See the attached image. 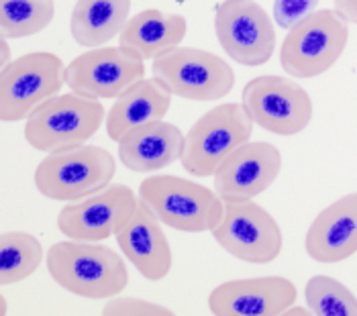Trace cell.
Listing matches in <instances>:
<instances>
[{"label":"cell","instance_id":"6da1fadb","mask_svg":"<svg viewBox=\"0 0 357 316\" xmlns=\"http://www.w3.org/2000/svg\"><path fill=\"white\" fill-rule=\"evenodd\" d=\"M54 282L86 300H110L129 286L125 259L110 247L88 241H59L45 253Z\"/></svg>","mask_w":357,"mask_h":316},{"label":"cell","instance_id":"7a4b0ae2","mask_svg":"<svg viewBox=\"0 0 357 316\" xmlns=\"http://www.w3.org/2000/svg\"><path fill=\"white\" fill-rule=\"evenodd\" d=\"M107 116L100 100L66 92L50 98L25 121L27 143L43 153L68 151L86 145L100 131Z\"/></svg>","mask_w":357,"mask_h":316},{"label":"cell","instance_id":"3957f363","mask_svg":"<svg viewBox=\"0 0 357 316\" xmlns=\"http://www.w3.org/2000/svg\"><path fill=\"white\" fill-rule=\"evenodd\" d=\"M139 198L174 231L211 233L222 214V196L208 186L180 176H149L139 184Z\"/></svg>","mask_w":357,"mask_h":316},{"label":"cell","instance_id":"277c9868","mask_svg":"<svg viewBox=\"0 0 357 316\" xmlns=\"http://www.w3.org/2000/svg\"><path fill=\"white\" fill-rule=\"evenodd\" d=\"M349 41V21L337 8H321L292 27L280 63L292 78H319L339 61Z\"/></svg>","mask_w":357,"mask_h":316},{"label":"cell","instance_id":"5b68a950","mask_svg":"<svg viewBox=\"0 0 357 316\" xmlns=\"http://www.w3.org/2000/svg\"><path fill=\"white\" fill-rule=\"evenodd\" d=\"M116 174V161L105 147L80 145L50 153L35 167V188L50 200L76 202L109 188Z\"/></svg>","mask_w":357,"mask_h":316},{"label":"cell","instance_id":"8992f818","mask_svg":"<svg viewBox=\"0 0 357 316\" xmlns=\"http://www.w3.org/2000/svg\"><path fill=\"white\" fill-rule=\"evenodd\" d=\"M253 121L243 103H225L206 110L194 121L184 139L180 163L194 178L215 176L222 161L235 149L249 143Z\"/></svg>","mask_w":357,"mask_h":316},{"label":"cell","instance_id":"52a82bcc","mask_svg":"<svg viewBox=\"0 0 357 316\" xmlns=\"http://www.w3.org/2000/svg\"><path fill=\"white\" fill-rule=\"evenodd\" d=\"M211 233L229 255L245 264H272L284 247L278 220L253 198H222V214Z\"/></svg>","mask_w":357,"mask_h":316},{"label":"cell","instance_id":"ba28073f","mask_svg":"<svg viewBox=\"0 0 357 316\" xmlns=\"http://www.w3.org/2000/svg\"><path fill=\"white\" fill-rule=\"evenodd\" d=\"M63 61L50 52L25 53L0 70V121L19 123L50 98L59 94L66 84Z\"/></svg>","mask_w":357,"mask_h":316},{"label":"cell","instance_id":"9c48e42d","mask_svg":"<svg viewBox=\"0 0 357 316\" xmlns=\"http://www.w3.org/2000/svg\"><path fill=\"white\" fill-rule=\"evenodd\" d=\"M153 76L178 98L215 103L235 88V72L220 57L196 47H176L153 59Z\"/></svg>","mask_w":357,"mask_h":316},{"label":"cell","instance_id":"30bf717a","mask_svg":"<svg viewBox=\"0 0 357 316\" xmlns=\"http://www.w3.org/2000/svg\"><path fill=\"white\" fill-rule=\"evenodd\" d=\"M241 103L257 127L280 137H294L312 121L310 94L284 76L266 74L249 80Z\"/></svg>","mask_w":357,"mask_h":316},{"label":"cell","instance_id":"8fae6325","mask_svg":"<svg viewBox=\"0 0 357 316\" xmlns=\"http://www.w3.org/2000/svg\"><path fill=\"white\" fill-rule=\"evenodd\" d=\"M215 33L222 52L248 68L268 63L275 52L274 21L253 0H222L215 10Z\"/></svg>","mask_w":357,"mask_h":316},{"label":"cell","instance_id":"7c38bea8","mask_svg":"<svg viewBox=\"0 0 357 316\" xmlns=\"http://www.w3.org/2000/svg\"><path fill=\"white\" fill-rule=\"evenodd\" d=\"M145 78V61L121 47H92L66 68V84L72 92L94 100L119 98Z\"/></svg>","mask_w":357,"mask_h":316},{"label":"cell","instance_id":"4fadbf2b","mask_svg":"<svg viewBox=\"0 0 357 316\" xmlns=\"http://www.w3.org/2000/svg\"><path fill=\"white\" fill-rule=\"evenodd\" d=\"M137 200L129 186L110 184L84 200L68 202L57 214V229L74 241H105L116 233L121 220L133 211Z\"/></svg>","mask_w":357,"mask_h":316},{"label":"cell","instance_id":"5bb4252c","mask_svg":"<svg viewBox=\"0 0 357 316\" xmlns=\"http://www.w3.org/2000/svg\"><path fill=\"white\" fill-rule=\"evenodd\" d=\"M296 298L298 290L288 278L231 280L211 290L208 310L215 316H282Z\"/></svg>","mask_w":357,"mask_h":316},{"label":"cell","instance_id":"9a60e30c","mask_svg":"<svg viewBox=\"0 0 357 316\" xmlns=\"http://www.w3.org/2000/svg\"><path fill=\"white\" fill-rule=\"evenodd\" d=\"M160 223L162 220L139 198L114 233L129 264L149 282H162L174 265L172 247Z\"/></svg>","mask_w":357,"mask_h":316},{"label":"cell","instance_id":"2e32d148","mask_svg":"<svg viewBox=\"0 0 357 316\" xmlns=\"http://www.w3.org/2000/svg\"><path fill=\"white\" fill-rule=\"evenodd\" d=\"M282 172V153L274 143L249 141L222 161L215 190L222 198H257Z\"/></svg>","mask_w":357,"mask_h":316},{"label":"cell","instance_id":"e0dca14e","mask_svg":"<svg viewBox=\"0 0 357 316\" xmlns=\"http://www.w3.org/2000/svg\"><path fill=\"white\" fill-rule=\"evenodd\" d=\"M304 249L319 264H341L357 253V192L319 212L310 223Z\"/></svg>","mask_w":357,"mask_h":316},{"label":"cell","instance_id":"ac0fdd59","mask_svg":"<svg viewBox=\"0 0 357 316\" xmlns=\"http://www.w3.org/2000/svg\"><path fill=\"white\" fill-rule=\"evenodd\" d=\"M188 33L182 15L145 8L127 21L119 35V47L137 59H155L180 47Z\"/></svg>","mask_w":357,"mask_h":316},{"label":"cell","instance_id":"d6986e66","mask_svg":"<svg viewBox=\"0 0 357 316\" xmlns=\"http://www.w3.org/2000/svg\"><path fill=\"white\" fill-rule=\"evenodd\" d=\"M184 139L186 135L172 123H149L119 141V158L131 172H158L182 158Z\"/></svg>","mask_w":357,"mask_h":316},{"label":"cell","instance_id":"ffe728a7","mask_svg":"<svg viewBox=\"0 0 357 316\" xmlns=\"http://www.w3.org/2000/svg\"><path fill=\"white\" fill-rule=\"evenodd\" d=\"M172 92L164 86V82L155 78H143L133 84L127 92L114 98L107 114V133L112 141H121L127 133L145 127L149 123L164 121L169 106Z\"/></svg>","mask_w":357,"mask_h":316},{"label":"cell","instance_id":"44dd1931","mask_svg":"<svg viewBox=\"0 0 357 316\" xmlns=\"http://www.w3.org/2000/svg\"><path fill=\"white\" fill-rule=\"evenodd\" d=\"M131 0H78L72 10V37L82 47H102L121 35L129 21Z\"/></svg>","mask_w":357,"mask_h":316},{"label":"cell","instance_id":"7402d4cb","mask_svg":"<svg viewBox=\"0 0 357 316\" xmlns=\"http://www.w3.org/2000/svg\"><path fill=\"white\" fill-rule=\"evenodd\" d=\"M45 251L29 233H2L0 237V286L29 280L43 264Z\"/></svg>","mask_w":357,"mask_h":316},{"label":"cell","instance_id":"603a6c76","mask_svg":"<svg viewBox=\"0 0 357 316\" xmlns=\"http://www.w3.org/2000/svg\"><path fill=\"white\" fill-rule=\"evenodd\" d=\"M54 0H0V31L6 39H25L52 25Z\"/></svg>","mask_w":357,"mask_h":316},{"label":"cell","instance_id":"cb8c5ba5","mask_svg":"<svg viewBox=\"0 0 357 316\" xmlns=\"http://www.w3.org/2000/svg\"><path fill=\"white\" fill-rule=\"evenodd\" d=\"M306 306L317 316H357V298L331 276H312L304 286Z\"/></svg>","mask_w":357,"mask_h":316},{"label":"cell","instance_id":"d4e9b609","mask_svg":"<svg viewBox=\"0 0 357 316\" xmlns=\"http://www.w3.org/2000/svg\"><path fill=\"white\" fill-rule=\"evenodd\" d=\"M105 316H174L169 308L162 304L139 300V298H110L102 308Z\"/></svg>","mask_w":357,"mask_h":316},{"label":"cell","instance_id":"484cf974","mask_svg":"<svg viewBox=\"0 0 357 316\" xmlns=\"http://www.w3.org/2000/svg\"><path fill=\"white\" fill-rule=\"evenodd\" d=\"M319 6V0H274L275 25L290 31L308 15H312Z\"/></svg>","mask_w":357,"mask_h":316},{"label":"cell","instance_id":"4316f807","mask_svg":"<svg viewBox=\"0 0 357 316\" xmlns=\"http://www.w3.org/2000/svg\"><path fill=\"white\" fill-rule=\"evenodd\" d=\"M335 8L345 15L349 23L357 25V0H335Z\"/></svg>","mask_w":357,"mask_h":316},{"label":"cell","instance_id":"83f0119b","mask_svg":"<svg viewBox=\"0 0 357 316\" xmlns=\"http://www.w3.org/2000/svg\"><path fill=\"white\" fill-rule=\"evenodd\" d=\"M10 61H13V55H10L8 41H6V37H2V41H0V70H4Z\"/></svg>","mask_w":357,"mask_h":316},{"label":"cell","instance_id":"f1b7e54d","mask_svg":"<svg viewBox=\"0 0 357 316\" xmlns=\"http://www.w3.org/2000/svg\"><path fill=\"white\" fill-rule=\"evenodd\" d=\"M312 315V310L308 308V306H290V308H286V313L282 316H308Z\"/></svg>","mask_w":357,"mask_h":316},{"label":"cell","instance_id":"f546056e","mask_svg":"<svg viewBox=\"0 0 357 316\" xmlns=\"http://www.w3.org/2000/svg\"><path fill=\"white\" fill-rule=\"evenodd\" d=\"M0 316H6V296L0 294Z\"/></svg>","mask_w":357,"mask_h":316}]
</instances>
